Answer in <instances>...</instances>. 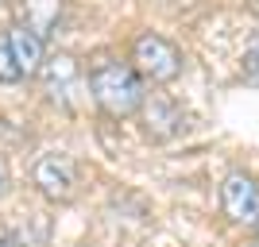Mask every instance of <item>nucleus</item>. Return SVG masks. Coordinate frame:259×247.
<instances>
[{"label": "nucleus", "mask_w": 259, "mask_h": 247, "mask_svg": "<svg viewBox=\"0 0 259 247\" xmlns=\"http://www.w3.org/2000/svg\"><path fill=\"white\" fill-rule=\"evenodd\" d=\"M143 131L151 135V139H170V135H178V131L186 128V116L182 108L174 105L170 97H162V93H155L151 101H143Z\"/></svg>", "instance_id": "obj_5"}, {"label": "nucleus", "mask_w": 259, "mask_h": 247, "mask_svg": "<svg viewBox=\"0 0 259 247\" xmlns=\"http://www.w3.org/2000/svg\"><path fill=\"white\" fill-rule=\"evenodd\" d=\"M4 189H8V166H4V159H0V197H4Z\"/></svg>", "instance_id": "obj_11"}, {"label": "nucleus", "mask_w": 259, "mask_h": 247, "mask_svg": "<svg viewBox=\"0 0 259 247\" xmlns=\"http://www.w3.org/2000/svg\"><path fill=\"white\" fill-rule=\"evenodd\" d=\"M132 62L140 70V77H147L151 85H170L174 77H182L186 70V54L170 43V39H162L155 31H143L136 35V43H132Z\"/></svg>", "instance_id": "obj_2"}, {"label": "nucleus", "mask_w": 259, "mask_h": 247, "mask_svg": "<svg viewBox=\"0 0 259 247\" xmlns=\"http://www.w3.org/2000/svg\"><path fill=\"white\" fill-rule=\"evenodd\" d=\"M240 74H244V81H248V85H255V89H259V35L248 43V51H244Z\"/></svg>", "instance_id": "obj_10"}, {"label": "nucleus", "mask_w": 259, "mask_h": 247, "mask_svg": "<svg viewBox=\"0 0 259 247\" xmlns=\"http://www.w3.org/2000/svg\"><path fill=\"white\" fill-rule=\"evenodd\" d=\"M62 20V0H20V27L35 31L39 39H51Z\"/></svg>", "instance_id": "obj_7"}, {"label": "nucleus", "mask_w": 259, "mask_h": 247, "mask_svg": "<svg viewBox=\"0 0 259 247\" xmlns=\"http://www.w3.org/2000/svg\"><path fill=\"white\" fill-rule=\"evenodd\" d=\"M77 77H81V70H77V58L74 54H51L43 62V70H39V81H43V93L51 101H70V89L77 85Z\"/></svg>", "instance_id": "obj_6"}, {"label": "nucleus", "mask_w": 259, "mask_h": 247, "mask_svg": "<svg viewBox=\"0 0 259 247\" xmlns=\"http://www.w3.org/2000/svg\"><path fill=\"white\" fill-rule=\"evenodd\" d=\"M255 247H259V243H255Z\"/></svg>", "instance_id": "obj_13"}, {"label": "nucleus", "mask_w": 259, "mask_h": 247, "mask_svg": "<svg viewBox=\"0 0 259 247\" xmlns=\"http://www.w3.org/2000/svg\"><path fill=\"white\" fill-rule=\"evenodd\" d=\"M89 93H93L97 108L112 120L136 116L143 108V101H147L140 70L128 62H116V58H105V62H97L89 70Z\"/></svg>", "instance_id": "obj_1"}, {"label": "nucleus", "mask_w": 259, "mask_h": 247, "mask_svg": "<svg viewBox=\"0 0 259 247\" xmlns=\"http://www.w3.org/2000/svg\"><path fill=\"white\" fill-rule=\"evenodd\" d=\"M0 81H4V85L23 81V70H20L16 51H12V43H8V31H0Z\"/></svg>", "instance_id": "obj_9"}, {"label": "nucleus", "mask_w": 259, "mask_h": 247, "mask_svg": "<svg viewBox=\"0 0 259 247\" xmlns=\"http://www.w3.org/2000/svg\"><path fill=\"white\" fill-rule=\"evenodd\" d=\"M31 182L47 201L66 205V201H74V193H77V166H74L70 155H62V151H47V155L35 159Z\"/></svg>", "instance_id": "obj_3"}, {"label": "nucleus", "mask_w": 259, "mask_h": 247, "mask_svg": "<svg viewBox=\"0 0 259 247\" xmlns=\"http://www.w3.org/2000/svg\"><path fill=\"white\" fill-rule=\"evenodd\" d=\"M0 4H4V0H0Z\"/></svg>", "instance_id": "obj_12"}, {"label": "nucleus", "mask_w": 259, "mask_h": 247, "mask_svg": "<svg viewBox=\"0 0 259 247\" xmlns=\"http://www.w3.org/2000/svg\"><path fill=\"white\" fill-rule=\"evenodd\" d=\"M221 213L232 224H244V228L259 224V185L251 174H244V170L225 174V182H221Z\"/></svg>", "instance_id": "obj_4"}, {"label": "nucleus", "mask_w": 259, "mask_h": 247, "mask_svg": "<svg viewBox=\"0 0 259 247\" xmlns=\"http://www.w3.org/2000/svg\"><path fill=\"white\" fill-rule=\"evenodd\" d=\"M8 43H12V51H16V62H20L23 77H39V70H43V62H47L43 39L16 23V27H8Z\"/></svg>", "instance_id": "obj_8"}]
</instances>
